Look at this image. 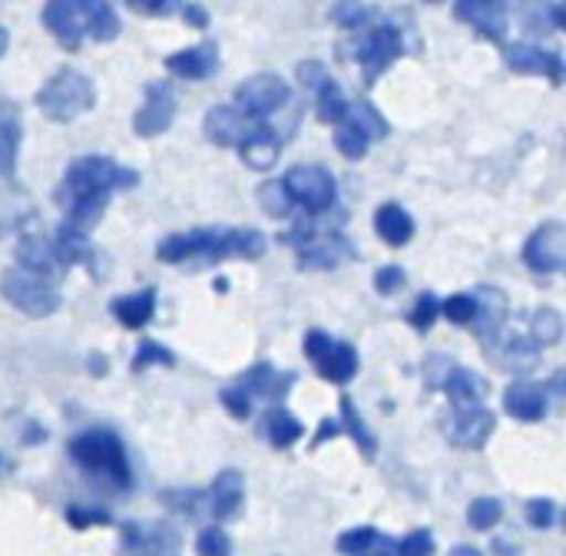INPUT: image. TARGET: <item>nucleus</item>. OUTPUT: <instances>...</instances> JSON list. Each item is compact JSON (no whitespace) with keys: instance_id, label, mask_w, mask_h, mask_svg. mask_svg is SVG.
<instances>
[{"instance_id":"obj_48","label":"nucleus","mask_w":566,"mask_h":556,"mask_svg":"<svg viewBox=\"0 0 566 556\" xmlns=\"http://www.w3.org/2000/svg\"><path fill=\"white\" fill-rule=\"evenodd\" d=\"M524 514H527V524H531L534 531H551V527L557 524V504H554L551 497H534V501H527Z\"/></svg>"},{"instance_id":"obj_6","label":"nucleus","mask_w":566,"mask_h":556,"mask_svg":"<svg viewBox=\"0 0 566 556\" xmlns=\"http://www.w3.org/2000/svg\"><path fill=\"white\" fill-rule=\"evenodd\" d=\"M0 295L27 318H50L53 312H60L63 298L60 292L53 289V282L46 279H36L23 269H3L0 275Z\"/></svg>"},{"instance_id":"obj_19","label":"nucleus","mask_w":566,"mask_h":556,"mask_svg":"<svg viewBox=\"0 0 566 556\" xmlns=\"http://www.w3.org/2000/svg\"><path fill=\"white\" fill-rule=\"evenodd\" d=\"M235 149H239V156H242V162H245L249 169L265 172V169H272V166L279 162V156H282V139H279V133H275L269 123H252V126L245 123V129H242Z\"/></svg>"},{"instance_id":"obj_33","label":"nucleus","mask_w":566,"mask_h":556,"mask_svg":"<svg viewBox=\"0 0 566 556\" xmlns=\"http://www.w3.org/2000/svg\"><path fill=\"white\" fill-rule=\"evenodd\" d=\"M531 345L541 352V348H554V345H560V338H564V315L557 312V308H551V305H544V308H537L534 312V318H531Z\"/></svg>"},{"instance_id":"obj_40","label":"nucleus","mask_w":566,"mask_h":556,"mask_svg":"<svg viewBox=\"0 0 566 556\" xmlns=\"http://www.w3.org/2000/svg\"><path fill=\"white\" fill-rule=\"evenodd\" d=\"M63 517H66V524L73 531H90V527H109L113 524V514L106 507H99V504H70L63 511Z\"/></svg>"},{"instance_id":"obj_60","label":"nucleus","mask_w":566,"mask_h":556,"mask_svg":"<svg viewBox=\"0 0 566 556\" xmlns=\"http://www.w3.org/2000/svg\"><path fill=\"white\" fill-rule=\"evenodd\" d=\"M448 556H484V554H481L478 547H471V544H458V547H454Z\"/></svg>"},{"instance_id":"obj_3","label":"nucleus","mask_w":566,"mask_h":556,"mask_svg":"<svg viewBox=\"0 0 566 556\" xmlns=\"http://www.w3.org/2000/svg\"><path fill=\"white\" fill-rule=\"evenodd\" d=\"M139 186V172L119 166L109 156H80L66 166L63 182L56 186V202L70 206L80 199H113V192H129Z\"/></svg>"},{"instance_id":"obj_47","label":"nucleus","mask_w":566,"mask_h":556,"mask_svg":"<svg viewBox=\"0 0 566 556\" xmlns=\"http://www.w3.org/2000/svg\"><path fill=\"white\" fill-rule=\"evenodd\" d=\"M395 556H434V534L428 527L411 531L395 544Z\"/></svg>"},{"instance_id":"obj_9","label":"nucleus","mask_w":566,"mask_h":556,"mask_svg":"<svg viewBox=\"0 0 566 556\" xmlns=\"http://www.w3.org/2000/svg\"><path fill=\"white\" fill-rule=\"evenodd\" d=\"M179 534L159 521H126L119 524V556H176Z\"/></svg>"},{"instance_id":"obj_27","label":"nucleus","mask_w":566,"mask_h":556,"mask_svg":"<svg viewBox=\"0 0 566 556\" xmlns=\"http://www.w3.org/2000/svg\"><path fill=\"white\" fill-rule=\"evenodd\" d=\"M259 434H262L275 451H289L292 444L302 441L305 424H302L295 415H289V408H269V415H265L262 424H259Z\"/></svg>"},{"instance_id":"obj_25","label":"nucleus","mask_w":566,"mask_h":556,"mask_svg":"<svg viewBox=\"0 0 566 556\" xmlns=\"http://www.w3.org/2000/svg\"><path fill=\"white\" fill-rule=\"evenodd\" d=\"M23 139L20 106L13 99H0V179L17 176V153Z\"/></svg>"},{"instance_id":"obj_43","label":"nucleus","mask_w":566,"mask_h":556,"mask_svg":"<svg viewBox=\"0 0 566 556\" xmlns=\"http://www.w3.org/2000/svg\"><path fill=\"white\" fill-rule=\"evenodd\" d=\"M441 315L451 322V325H471L474 315H478V295L474 292H458L451 298L441 302Z\"/></svg>"},{"instance_id":"obj_1","label":"nucleus","mask_w":566,"mask_h":556,"mask_svg":"<svg viewBox=\"0 0 566 556\" xmlns=\"http://www.w3.org/2000/svg\"><path fill=\"white\" fill-rule=\"evenodd\" d=\"M269 252V239L259 229H196V232H176L166 235L156 245V259L166 265H179V262H206V265H219L226 259H262Z\"/></svg>"},{"instance_id":"obj_62","label":"nucleus","mask_w":566,"mask_h":556,"mask_svg":"<svg viewBox=\"0 0 566 556\" xmlns=\"http://www.w3.org/2000/svg\"><path fill=\"white\" fill-rule=\"evenodd\" d=\"M378 544H381V550H375V554H361V556H395V544H388L385 537H381Z\"/></svg>"},{"instance_id":"obj_16","label":"nucleus","mask_w":566,"mask_h":556,"mask_svg":"<svg viewBox=\"0 0 566 556\" xmlns=\"http://www.w3.org/2000/svg\"><path fill=\"white\" fill-rule=\"evenodd\" d=\"M43 27L56 36V43L70 53L80 50L86 36V17H83V0H53L40 13Z\"/></svg>"},{"instance_id":"obj_4","label":"nucleus","mask_w":566,"mask_h":556,"mask_svg":"<svg viewBox=\"0 0 566 556\" xmlns=\"http://www.w3.org/2000/svg\"><path fill=\"white\" fill-rule=\"evenodd\" d=\"M36 106L50 123H70L80 113H90L96 106V86L86 73L73 66H60L40 90H36Z\"/></svg>"},{"instance_id":"obj_21","label":"nucleus","mask_w":566,"mask_h":556,"mask_svg":"<svg viewBox=\"0 0 566 556\" xmlns=\"http://www.w3.org/2000/svg\"><path fill=\"white\" fill-rule=\"evenodd\" d=\"M50 252H53V265L56 272L63 275L66 269L73 265H86L90 272L96 269V252H93V242L86 232H76L73 225H60L53 235H50Z\"/></svg>"},{"instance_id":"obj_50","label":"nucleus","mask_w":566,"mask_h":556,"mask_svg":"<svg viewBox=\"0 0 566 556\" xmlns=\"http://www.w3.org/2000/svg\"><path fill=\"white\" fill-rule=\"evenodd\" d=\"M405 282H408V275H405L401 265H385V269L375 272V292L378 295H395V292L405 289Z\"/></svg>"},{"instance_id":"obj_10","label":"nucleus","mask_w":566,"mask_h":556,"mask_svg":"<svg viewBox=\"0 0 566 556\" xmlns=\"http://www.w3.org/2000/svg\"><path fill=\"white\" fill-rule=\"evenodd\" d=\"M143 90H146V103L133 113V133L139 139H156L176 119V96H172V86L163 80H149Z\"/></svg>"},{"instance_id":"obj_51","label":"nucleus","mask_w":566,"mask_h":556,"mask_svg":"<svg viewBox=\"0 0 566 556\" xmlns=\"http://www.w3.org/2000/svg\"><path fill=\"white\" fill-rule=\"evenodd\" d=\"M332 345H335V338H332L328 332L312 328V332L305 335V358H308L312 365H322V361H325V355L332 352Z\"/></svg>"},{"instance_id":"obj_39","label":"nucleus","mask_w":566,"mask_h":556,"mask_svg":"<svg viewBox=\"0 0 566 556\" xmlns=\"http://www.w3.org/2000/svg\"><path fill=\"white\" fill-rule=\"evenodd\" d=\"M159 504H166V507L176 511V514L196 517V514H206V491H196V487L163 491V494H159Z\"/></svg>"},{"instance_id":"obj_38","label":"nucleus","mask_w":566,"mask_h":556,"mask_svg":"<svg viewBox=\"0 0 566 556\" xmlns=\"http://www.w3.org/2000/svg\"><path fill=\"white\" fill-rule=\"evenodd\" d=\"M332 143H335V149L345 156V159H352V162H358V159H365L368 156V146H371V139L361 133V129H355L348 119L335 129V136H332Z\"/></svg>"},{"instance_id":"obj_18","label":"nucleus","mask_w":566,"mask_h":556,"mask_svg":"<svg viewBox=\"0 0 566 556\" xmlns=\"http://www.w3.org/2000/svg\"><path fill=\"white\" fill-rule=\"evenodd\" d=\"M454 17L461 23H471L478 30V36L491 40V43H504L507 33V3L501 0H458L454 3Z\"/></svg>"},{"instance_id":"obj_59","label":"nucleus","mask_w":566,"mask_h":556,"mask_svg":"<svg viewBox=\"0 0 566 556\" xmlns=\"http://www.w3.org/2000/svg\"><path fill=\"white\" fill-rule=\"evenodd\" d=\"M551 388H554V395H557V398H564V395H566L564 371H554V378H551Z\"/></svg>"},{"instance_id":"obj_26","label":"nucleus","mask_w":566,"mask_h":556,"mask_svg":"<svg viewBox=\"0 0 566 556\" xmlns=\"http://www.w3.org/2000/svg\"><path fill=\"white\" fill-rule=\"evenodd\" d=\"M156 289L149 285V289H143V292H133V295H119V298H113L109 302V315L123 325V328H129V332H139V328H146L149 322H153V315H156Z\"/></svg>"},{"instance_id":"obj_5","label":"nucleus","mask_w":566,"mask_h":556,"mask_svg":"<svg viewBox=\"0 0 566 556\" xmlns=\"http://www.w3.org/2000/svg\"><path fill=\"white\" fill-rule=\"evenodd\" d=\"M279 182H282L285 196L292 199V206H302L312 219L335 209L338 182H335V176H332L325 166H318V162L292 166Z\"/></svg>"},{"instance_id":"obj_61","label":"nucleus","mask_w":566,"mask_h":556,"mask_svg":"<svg viewBox=\"0 0 566 556\" xmlns=\"http://www.w3.org/2000/svg\"><path fill=\"white\" fill-rule=\"evenodd\" d=\"M494 554H497V556H517L521 550H517V547H511V544H504V541H494Z\"/></svg>"},{"instance_id":"obj_53","label":"nucleus","mask_w":566,"mask_h":556,"mask_svg":"<svg viewBox=\"0 0 566 556\" xmlns=\"http://www.w3.org/2000/svg\"><path fill=\"white\" fill-rule=\"evenodd\" d=\"M295 76H298L302 86H315V90H318V86L328 80V70H325L322 60H302L298 70H295Z\"/></svg>"},{"instance_id":"obj_57","label":"nucleus","mask_w":566,"mask_h":556,"mask_svg":"<svg viewBox=\"0 0 566 556\" xmlns=\"http://www.w3.org/2000/svg\"><path fill=\"white\" fill-rule=\"evenodd\" d=\"M20 441H23L27 448H33V444H43V441H46V428H43V424H33V421H30V424H27V434H23Z\"/></svg>"},{"instance_id":"obj_31","label":"nucleus","mask_w":566,"mask_h":556,"mask_svg":"<svg viewBox=\"0 0 566 556\" xmlns=\"http://www.w3.org/2000/svg\"><path fill=\"white\" fill-rule=\"evenodd\" d=\"M358 365H361L358 348L348 345V342H335L332 352L325 355V361L315 365V371H318V378H325L332 385H348L358 375Z\"/></svg>"},{"instance_id":"obj_41","label":"nucleus","mask_w":566,"mask_h":556,"mask_svg":"<svg viewBox=\"0 0 566 556\" xmlns=\"http://www.w3.org/2000/svg\"><path fill=\"white\" fill-rule=\"evenodd\" d=\"M255 196H259V206L265 209V216H272V219H289L292 216V199L285 196V189H282V182L275 179V182H262L259 189H255Z\"/></svg>"},{"instance_id":"obj_34","label":"nucleus","mask_w":566,"mask_h":556,"mask_svg":"<svg viewBox=\"0 0 566 556\" xmlns=\"http://www.w3.org/2000/svg\"><path fill=\"white\" fill-rule=\"evenodd\" d=\"M348 109H352V103L345 99V90L328 76V80L318 86V96H315V113H318V119H322V123L342 126V123L348 119Z\"/></svg>"},{"instance_id":"obj_23","label":"nucleus","mask_w":566,"mask_h":556,"mask_svg":"<svg viewBox=\"0 0 566 556\" xmlns=\"http://www.w3.org/2000/svg\"><path fill=\"white\" fill-rule=\"evenodd\" d=\"M507 322V295L494 285H484L478 292V315H474V335L484 348H494L501 338V328Z\"/></svg>"},{"instance_id":"obj_36","label":"nucleus","mask_w":566,"mask_h":556,"mask_svg":"<svg viewBox=\"0 0 566 556\" xmlns=\"http://www.w3.org/2000/svg\"><path fill=\"white\" fill-rule=\"evenodd\" d=\"M504 521V504L497 497H478L468 504V527L478 531V534H488L494 531L497 524Z\"/></svg>"},{"instance_id":"obj_32","label":"nucleus","mask_w":566,"mask_h":556,"mask_svg":"<svg viewBox=\"0 0 566 556\" xmlns=\"http://www.w3.org/2000/svg\"><path fill=\"white\" fill-rule=\"evenodd\" d=\"M83 17H86V36L96 43H109L119 36V17L113 10V3L103 0H83Z\"/></svg>"},{"instance_id":"obj_63","label":"nucleus","mask_w":566,"mask_h":556,"mask_svg":"<svg viewBox=\"0 0 566 556\" xmlns=\"http://www.w3.org/2000/svg\"><path fill=\"white\" fill-rule=\"evenodd\" d=\"M7 46H10V33H7V27H0V56L7 53Z\"/></svg>"},{"instance_id":"obj_2","label":"nucleus","mask_w":566,"mask_h":556,"mask_svg":"<svg viewBox=\"0 0 566 556\" xmlns=\"http://www.w3.org/2000/svg\"><path fill=\"white\" fill-rule=\"evenodd\" d=\"M70 461L93 481H99V487L113 491V494H129L133 487V468L126 458V448L119 441L116 431L109 428H90L83 434H76L70 441Z\"/></svg>"},{"instance_id":"obj_45","label":"nucleus","mask_w":566,"mask_h":556,"mask_svg":"<svg viewBox=\"0 0 566 556\" xmlns=\"http://www.w3.org/2000/svg\"><path fill=\"white\" fill-rule=\"evenodd\" d=\"M378 531L375 527H352V531H345L342 537H338V554H345V556H361V554H368L371 547H378Z\"/></svg>"},{"instance_id":"obj_30","label":"nucleus","mask_w":566,"mask_h":556,"mask_svg":"<svg viewBox=\"0 0 566 556\" xmlns=\"http://www.w3.org/2000/svg\"><path fill=\"white\" fill-rule=\"evenodd\" d=\"M206 139L212 143V146H235L239 143V136H242V129H245V119L239 116V109L235 106H212L209 113H206Z\"/></svg>"},{"instance_id":"obj_56","label":"nucleus","mask_w":566,"mask_h":556,"mask_svg":"<svg viewBox=\"0 0 566 556\" xmlns=\"http://www.w3.org/2000/svg\"><path fill=\"white\" fill-rule=\"evenodd\" d=\"M86 368H90V375H93V378H106V371H109V365H106V358H103L99 352H90Z\"/></svg>"},{"instance_id":"obj_17","label":"nucleus","mask_w":566,"mask_h":556,"mask_svg":"<svg viewBox=\"0 0 566 556\" xmlns=\"http://www.w3.org/2000/svg\"><path fill=\"white\" fill-rule=\"evenodd\" d=\"M504 411L514 418V421H524V424H534V421H544L547 411H551V395H547V385L541 381H531V378H517L504 388Z\"/></svg>"},{"instance_id":"obj_15","label":"nucleus","mask_w":566,"mask_h":556,"mask_svg":"<svg viewBox=\"0 0 566 556\" xmlns=\"http://www.w3.org/2000/svg\"><path fill=\"white\" fill-rule=\"evenodd\" d=\"M295 371H275V365H269V361H259V365H252L235 385L255 401H269L272 408H285V398H289V391L295 388Z\"/></svg>"},{"instance_id":"obj_52","label":"nucleus","mask_w":566,"mask_h":556,"mask_svg":"<svg viewBox=\"0 0 566 556\" xmlns=\"http://www.w3.org/2000/svg\"><path fill=\"white\" fill-rule=\"evenodd\" d=\"M126 7L133 13H143V17H172V13H179V3H172V0H126Z\"/></svg>"},{"instance_id":"obj_44","label":"nucleus","mask_w":566,"mask_h":556,"mask_svg":"<svg viewBox=\"0 0 566 556\" xmlns=\"http://www.w3.org/2000/svg\"><path fill=\"white\" fill-rule=\"evenodd\" d=\"M438 315H441V298L434 292H421L418 302H415V308H411V315H408V322L415 325L418 335H428L434 328Z\"/></svg>"},{"instance_id":"obj_22","label":"nucleus","mask_w":566,"mask_h":556,"mask_svg":"<svg viewBox=\"0 0 566 556\" xmlns=\"http://www.w3.org/2000/svg\"><path fill=\"white\" fill-rule=\"evenodd\" d=\"M169 76L179 80H209L219 70V46L216 43H196L186 50H176L163 60Z\"/></svg>"},{"instance_id":"obj_42","label":"nucleus","mask_w":566,"mask_h":556,"mask_svg":"<svg viewBox=\"0 0 566 556\" xmlns=\"http://www.w3.org/2000/svg\"><path fill=\"white\" fill-rule=\"evenodd\" d=\"M328 17H332L342 30L355 33V30H361V27H368V23H371L375 10H371L368 3H332Z\"/></svg>"},{"instance_id":"obj_49","label":"nucleus","mask_w":566,"mask_h":556,"mask_svg":"<svg viewBox=\"0 0 566 556\" xmlns=\"http://www.w3.org/2000/svg\"><path fill=\"white\" fill-rule=\"evenodd\" d=\"M219 401H222V408H226L235 421H249V418H252V398H249L239 385L226 388V391L219 395Z\"/></svg>"},{"instance_id":"obj_58","label":"nucleus","mask_w":566,"mask_h":556,"mask_svg":"<svg viewBox=\"0 0 566 556\" xmlns=\"http://www.w3.org/2000/svg\"><path fill=\"white\" fill-rule=\"evenodd\" d=\"M544 13L551 17V23H554L557 30H564V27H566V7H564V3H547V7H544Z\"/></svg>"},{"instance_id":"obj_35","label":"nucleus","mask_w":566,"mask_h":556,"mask_svg":"<svg viewBox=\"0 0 566 556\" xmlns=\"http://www.w3.org/2000/svg\"><path fill=\"white\" fill-rule=\"evenodd\" d=\"M348 123H352L355 129H361L371 143L391 136V123H388V119L378 113V106H371L368 99H361V103H355V106L348 109Z\"/></svg>"},{"instance_id":"obj_29","label":"nucleus","mask_w":566,"mask_h":556,"mask_svg":"<svg viewBox=\"0 0 566 556\" xmlns=\"http://www.w3.org/2000/svg\"><path fill=\"white\" fill-rule=\"evenodd\" d=\"M338 405H342V418H338L342 434H348V438L355 441V448L361 451V458H365V461H375V458H378V438H375V431L365 424L361 411L355 408V401H352L348 395H342V398H338Z\"/></svg>"},{"instance_id":"obj_54","label":"nucleus","mask_w":566,"mask_h":556,"mask_svg":"<svg viewBox=\"0 0 566 556\" xmlns=\"http://www.w3.org/2000/svg\"><path fill=\"white\" fill-rule=\"evenodd\" d=\"M179 17L186 20V27L192 30H209V10L202 3H179Z\"/></svg>"},{"instance_id":"obj_37","label":"nucleus","mask_w":566,"mask_h":556,"mask_svg":"<svg viewBox=\"0 0 566 556\" xmlns=\"http://www.w3.org/2000/svg\"><path fill=\"white\" fill-rule=\"evenodd\" d=\"M153 365L172 368V365H176V355H172L166 345H159V342H153V338H143L139 348H136V355H133V361H129V371H133V375H143V371H149Z\"/></svg>"},{"instance_id":"obj_14","label":"nucleus","mask_w":566,"mask_h":556,"mask_svg":"<svg viewBox=\"0 0 566 556\" xmlns=\"http://www.w3.org/2000/svg\"><path fill=\"white\" fill-rule=\"evenodd\" d=\"M507 56V66L514 73H524V76H547L554 86H560L566 76V63L560 50H544L537 43H514L504 50Z\"/></svg>"},{"instance_id":"obj_8","label":"nucleus","mask_w":566,"mask_h":556,"mask_svg":"<svg viewBox=\"0 0 566 556\" xmlns=\"http://www.w3.org/2000/svg\"><path fill=\"white\" fill-rule=\"evenodd\" d=\"M292 99V86L285 76L279 73H252L249 80H242L235 86V109L242 119H255L265 123V116H272L275 109H282Z\"/></svg>"},{"instance_id":"obj_7","label":"nucleus","mask_w":566,"mask_h":556,"mask_svg":"<svg viewBox=\"0 0 566 556\" xmlns=\"http://www.w3.org/2000/svg\"><path fill=\"white\" fill-rule=\"evenodd\" d=\"M405 50H408V43L395 23H378L368 33H361L352 46V56L361 63L365 86H375L395 66V60L405 56Z\"/></svg>"},{"instance_id":"obj_12","label":"nucleus","mask_w":566,"mask_h":556,"mask_svg":"<svg viewBox=\"0 0 566 556\" xmlns=\"http://www.w3.org/2000/svg\"><path fill=\"white\" fill-rule=\"evenodd\" d=\"M17 269L53 282L60 272L53 265V252H50V239L43 235L40 222L33 216H23V222L17 225Z\"/></svg>"},{"instance_id":"obj_55","label":"nucleus","mask_w":566,"mask_h":556,"mask_svg":"<svg viewBox=\"0 0 566 556\" xmlns=\"http://www.w3.org/2000/svg\"><path fill=\"white\" fill-rule=\"evenodd\" d=\"M342 434V424L335 421V418H325L322 424H318V434L312 438V451H318L325 441H332V438H338Z\"/></svg>"},{"instance_id":"obj_11","label":"nucleus","mask_w":566,"mask_h":556,"mask_svg":"<svg viewBox=\"0 0 566 556\" xmlns=\"http://www.w3.org/2000/svg\"><path fill=\"white\" fill-rule=\"evenodd\" d=\"M524 265L537 275L564 272L566 265V225L564 222H544L531 232L524 242Z\"/></svg>"},{"instance_id":"obj_28","label":"nucleus","mask_w":566,"mask_h":556,"mask_svg":"<svg viewBox=\"0 0 566 556\" xmlns=\"http://www.w3.org/2000/svg\"><path fill=\"white\" fill-rule=\"evenodd\" d=\"M375 232L391 245V249H401L415 239V219L408 209H401L398 202H385L378 212H375Z\"/></svg>"},{"instance_id":"obj_13","label":"nucleus","mask_w":566,"mask_h":556,"mask_svg":"<svg viewBox=\"0 0 566 556\" xmlns=\"http://www.w3.org/2000/svg\"><path fill=\"white\" fill-rule=\"evenodd\" d=\"M494 428H497V418L488 408L451 411V418L444 421V438L461 451H481L491 441Z\"/></svg>"},{"instance_id":"obj_20","label":"nucleus","mask_w":566,"mask_h":556,"mask_svg":"<svg viewBox=\"0 0 566 556\" xmlns=\"http://www.w3.org/2000/svg\"><path fill=\"white\" fill-rule=\"evenodd\" d=\"M242 504H245V478H242V471H235V468L219 471L212 487L206 491V514H212L219 524H226V521L239 517Z\"/></svg>"},{"instance_id":"obj_24","label":"nucleus","mask_w":566,"mask_h":556,"mask_svg":"<svg viewBox=\"0 0 566 556\" xmlns=\"http://www.w3.org/2000/svg\"><path fill=\"white\" fill-rule=\"evenodd\" d=\"M441 391L448 395V401H451V411H471V408H484L491 385H488L481 375H474L471 368L451 365V371L444 375V385H441Z\"/></svg>"},{"instance_id":"obj_46","label":"nucleus","mask_w":566,"mask_h":556,"mask_svg":"<svg viewBox=\"0 0 566 556\" xmlns=\"http://www.w3.org/2000/svg\"><path fill=\"white\" fill-rule=\"evenodd\" d=\"M196 554L199 556H232V537L216 524V527H206L199 531L196 537Z\"/></svg>"},{"instance_id":"obj_64","label":"nucleus","mask_w":566,"mask_h":556,"mask_svg":"<svg viewBox=\"0 0 566 556\" xmlns=\"http://www.w3.org/2000/svg\"><path fill=\"white\" fill-rule=\"evenodd\" d=\"M212 289H216V292H229V279H226V275H219V279L212 282Z\"/></svg>"}]
</instances>
